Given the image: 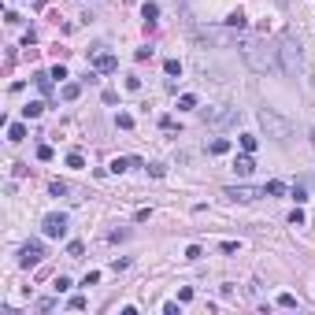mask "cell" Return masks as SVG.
<instances>
[{
  "label": "cell",
  "mask_w": 315,
  "mask_h": 315,
  "mask_svg": "<svg viewBox=\"0 0 315 315\" xmlns=\"http://www.w3.org/2000/svg\"><path fill=\"white\" fill-rule=\"evenodd\" d=\"M234 171H237V178H249V174L256 171V159L252 156H237L234 159Z\"/></svg>",
  "instance_id": "9c48e42d"
},
{
  "label": "cell",
  "mask_w": 315,
  "mask_h": 315,
  "mask_svg": "<svg viewBox=\"0 0 315 315\" xmlns=\"http://www.w3.org/2000/svg\"><path fill=\"white\" fill-rule=\"evenodd\" d=\"M260 126L267 130V137H278V141H286V137H289V130H293V126L286 123L282 115H274L271 108H263V111H260Z\"/></svg>",
  "instance_id": "3957f363"
},
{
  "label": "cell",
  "mask_w": 315,
  "mask_h": 315,
  "mask_svg": "<svg viewBox=\"0 0 315 315\" xmlns=\"http://www.w3.org/2000/svg\"><path fill=\"white\" fill-rule=\"evenodd\" d=\"M241 149L252 152V149H256V137H252V133H241Z\"/></svg>",
  "instance_id": "cb8c5ba5"
},
{
  "label": "cell",
  "mask_w": 315,
  "mask_h": 315,
  "mask_svg": "<svg viewBox=\"0 0 315 315\" xmlns=\"http://www.w3.org/2000/svg\"><path fill=\"white\" fill-rule=\"evenodd\" d=\"M52 289H56V293H67V289H71V278H63V274H59L56 282H52Z\"/></svg>",
  "instance_id": "ffe728a7"
},
{
  "label": "cell",
  "mask_w": 315,
  "mask_h": 315,
  "mask_svg": "<svg viewBox=\"0 0 315 315\" xmlns=\"http://www.w3.org/2000/svg\"><path fill=\"white\" fill-rule=\"evenodd\" d=\"M241 56H245V63H249L252 71H260V75H286L282 59H278V49H274L267 37H245V41H241Z\"/></svg>",
  "instance_id": "6da1fadb"
},
{
  "label": "cell",
  "mask_w": 315,
  "mask_h": 315,
  "mask_svg": "<svg viewBox=\"0 0 315 315\" xmlns=\"http://www.w3.org/2000/svg\"><path fill=\"white\" fill-rule=\"evenodd\" d=\"M33 82H37V89H41V93H52V75L37 71V75H33Z\"/></svg>",
  "instance_id": "30bf717a"
},
{
  "label": "cell",
  "mask_w": 315,
  "mask_h": 315,
  "mask_svg": "<svg viewBox=\"0 0 315 315\" xmlns=\"http://www.w3.org/2000/svg\"><path fill=\"white\" fill-rule=\"evenodd\" d=\"M204 123H211V126H223V123H234L237 119V111H204Z\"/></svg>",
  "instance_id": "ba28073f"
},
{
  "label": "cell",
  "mask_w": 315,
  "mask_h": 315,
  "mask_svg": "<svg viewBox=\"0 0 315 315\" xmlns=\"http://www.w3.org/2000/svg\"><path fill=\"white\" fill-rule=\"evenodd\" d=\"M82 241H71V245H67V256H71V260H78V256H82Z\"/></svg>",
  "instance_id": "d6986e66"
},
{
  "label": "cell",
  "mask_w": 315,
  "mask_h": 315,
  "mask_svg": "<svg viewBox=\"0 0 315 315\" xmlns=\"http://www.w3.org/2000/svg\"><path fill=\"white\" fill-rule=\"evenodd\" d=\"M185 260H200V245H189V249H185Z\"/></svg>",
  "instance_id": "f546056e"
},
{
  "label": "cell",
  "mask_w": 315,
  "mask_h": 315,
  "mask_svg": "<svg viewBox=\"0 0 315 315\" xmlns=\"http://www.w3.org/2000/svg\"><path fill=\"white\" fill-rule=\"evenodd\" d=\"M149 174H152V178H163L167 167H163V163H152V167H149Z\"/></svg>",
  "instance_id": "484cf974"
},
{
  "label": "cell",
  "mask_w": 315,
  "mask_h": 315,
  "mask_svg": "<svg viewBox=\"0 0 315 315\" xmlns=\"http://www.w3.org/2000/svg\"><path fill=\"white\" fill-rule=\"evenodd\" d=\"M226 197H230V200H256V197H263V189H252V185H237V189H226Z\"/></svg>",
  "instance_id": "52a82bcc"
},
{
  "label": "cell",
  "mask_w": 315,
  "mask_h": 315,
  "mask_svg": "<svg viewBox=\"0 0 315 315\" xmlns=\"http://www.w3.org/2000/svg\"><path fill=\"white\" fill-rule=\"evenodd\" d=\"M185 300H193V289L185 286V289H178V304H185Z\"/></svg>",
  "instance_id": "83f0119b"
},
{
  "label": "cell",
  "mask_w": 315,
  "mask_h": 315,
  "mask_svg": "<svg viewBox=\"0 0 315 315\" xmlns=\"http://www.w3.org/2000/svg\"><path fill=\"white\" fill-rule=\"evenodd\" d=\"M78 93H82V85H78V82H67L63 85V100H78Z\"/></svg>",
  "instance_id": "9a60e30c"
},
{
  "label": "cell",
  "mask_w": 315,
  "mask_h": 315,
  "mask_svg": "<svg viewBox=\"0 0 315 315\" xmlns=\"http://www.w3.org/2000/svg\"><path fill=\"white\" fill-rule=\"evenodd\" d=\"M278 59H282V71H286V75L300 71L304 52H300V41L293 37V33H282V37H278Z\"/></svg>",
  "instance_id": "7a4b0ae2"
},
{
  "label": "cell",
  "mask_w": 315,
  "mask_h": 315,
  "mask_svg": "<svg viewBox=\"0 0 315 315\" xmlns=\"http://www.w3.org/2000/svg\"><path fill=\"white\" fill-rule=\"evenodd\" d=\"M41 111H45V104H41V100H30V104L23 108V115H26V119H37Z\"/></svg>",
  "instance_id": "8fae6325"
},
{
  "label": "cell",
  "mask_w": 315,
  "mask_h": 315,
  "mask_svg": "<svg viewBox=\"0 0 315 315\" xmlns=\"http://www.w3.org/2000/svg\"><path fill=\"white\" fill-rule=\"evenodd\" d=\"M115 126H119V130H130V126H133V119L123 111V115H115Z\"/></svg>",
  "instance_id": "7402d4cb"
},
{
  "label": "cell",
  "mask_w": 315,
  "mask_h": 315,
  "mask_svg": "<svg viewBox=\"0 0 315 315\" xmlns=\"http://www.w3.org/2000/svg\"><path fill=\"white\" fill-rule=\"evenodd\" d=\"M67 167H75V171H82V167H85L82 152H71V156H67Z\"/></svg>",
  "instance_id": "ac0fdd59"
},
{
  "label": "cell",
  "mask_w": 315,
  "mask_h": 315,
  "mask_svg": "<svg viewBox=\"0 0 315 315\" xmlns=\"http://www.w3.org/2000/svg\"><path fill=\"white\" fill-rule=\"evenodd\" d=\"M293 197H297V204H300V200H308V185H304V182L293 185Z\"/></svg>",
  "instance_id": "d4e9b609"
},
{
  "label": "cell",
  "mask_w": 315,
  "mask_h": 315,
  "mask_svg": "<svg viewBox=\"0 0 315 315\" xmlns=\"http://www.w3.org/2000/svg\"><path fill=\"white\" fill-rule=\"evenodd\" d=\"M41 230L49 234V237H63V234H67V215H63V211H52V215H45Z\"/></svg>",
  "instance_id": "277c9868"
},
{
  "label": "cell",
  "mask_w": 315,
  "mask_h": 315,
  "mask_svg": "<svg viewBox=\"0 0 315 315\" xmlns=\"http://www.w3.org/2000/svg\"><path fill=\"white\" fill-rule=\"evenodd\" d=\"M223 152H230V141H226V137H215V141H211V156H223Z\"/></svg>",
  "instance_id": "4fadbf2b"
},
{
  "label": "cell",
  "mask_w": 315,
  "mask_h": 315,
  "mask_svg": "<svg viewBox=\"0 0 315 315\" xmlns=\"http://www.w3.org/2000/svg\"><path fill=\"white\" fill-rule=\"evenodd\" d=\"M178 108H182V111H193V108H197V97H193V93H185V97H178Z\"/></svg>",
  "instance_id": "2e32d148"
},
{
  "label": "cell",
  "mask_w": 315,
  "mask_h": 315,
  "mask_svg": "<svg viewBox=\"0 0 315 315\" xmlns=\"http://www.w3.org/2000/svg\"><path fill=\"white\" fill-rule=\"evenodd\" d=\"M226 26H230V30H245V15H241V11H234V15L226 19Z\"/></svg>",
  "instance_id": "e0dca14e"
},
{
  "label": "cell",
  "mask_w": 315,
  "mask_h": 315,
  "mask_svg": "<svg viewBox=\"0 0 315 315\" xmlns=\"http://www.w3.org/2000/svg\"><path fill=\"white\" fill-rule=\"evenodd\" d=\"M278 308H297V297H293V293H282V297H278Z\"/></svg>",
  "instance_id": "44dd1931"
},
{
  "label": "cell",
  "mask_w": 315,
  "mask_h": 315,
  "mask_svg": "<svg viewBox=\"0 0 315 315\" xmlns=\"http://www.w3.org/2000/svg\"><path fill=\"white\" fill-rule=\"evenodd\" d=\"M23 137H26V126H23V123L8 126V141H23Z\"/></svg>",
  "instance_id": "7c38bea8"
},
{
  "label": "cell",
  "mask_w": 315,
  "mask_h": 315,
  "mask_svg": "<svg viewBox=\"0 0 315 315\" xmlns=\"http://www.w3.org/2000/svg\"><path fill=\"white\" fill-rule=\"evenodd\" d=\"M37 159H52V145H41V149H37Z\"/></svg>",
  "instance_id": "f1b7e54d"
},
{
  "label": "cell",
  "mask_w": 315,
  "mask_h": 315,
  "mask_svg": "<svg viewBox=\"0 0 315 315\" xmlns=\"http://www.w3.org/2000/svg\"><path fill=\"white\" fill-rule=\"evenodd\" d=\"M49 189H52V197H63V193H67V185H63V182H52Z\"/></svg>",
  "instance_id": "4316f807"
},
{
  "label": "cell",
  "mask_w": 315,
  "mask_h": 315,
  "mask_svg": "<svg viewBox=\"0 0 315 315\" xmlns=\"http://www.w3.org/2000/svg\"><path fill=\"white\" fill-rule=\"evenodd\" d=\"M115 67H119V59L111 56V52H97V56H93V71H100V75H111Z\"/></svg>",
  "instance_id": "8992f818"
},
{
  "label": "cell",
  "mask_w": 315,
  "mask_h": 315,
  "mask_svg": "<svg viewBox=\"0 0 315 315\" xmlns=\"http://www.w3.org/2000/svg\"><path fill=\"white\" fill-rule=\"evenodd\" d=\"M282 193H286L282 182H267V185H263V197H282Z\"/></svg>",
  "instance_id": "5bb4252c"
},
{
  "label": "cell",
  "mask_w": 315,
  "mask_h": 315,
  "mask_svg": "<svg viewBox=\"0 0 315 315\" xmlns=\"http://www.w3.org/2000/svg\"><path fill=\"white\" fill-rule=\"evenodd\" d=\"M41 260H45L41 241H30V245H23V256H19V263H23V267H37Z\"/></svg>",
  "instance_id": "5b68a950"
},
{
  "label": "cell",
  "mask_w": 315,
  "mask_h": 315,
  "mask_svg": "<svg viewBox=\"0 0 315 315\" xmlns=\"http://www.w3.org/2000/svg\"><path fill=\"white\" fill-rule=\"evenodd\" d=\"M163 71H167V75H182V63H178V59H167Z\"/></svg>",
  "instance_id": "603a6c76"
}]
</instances>
